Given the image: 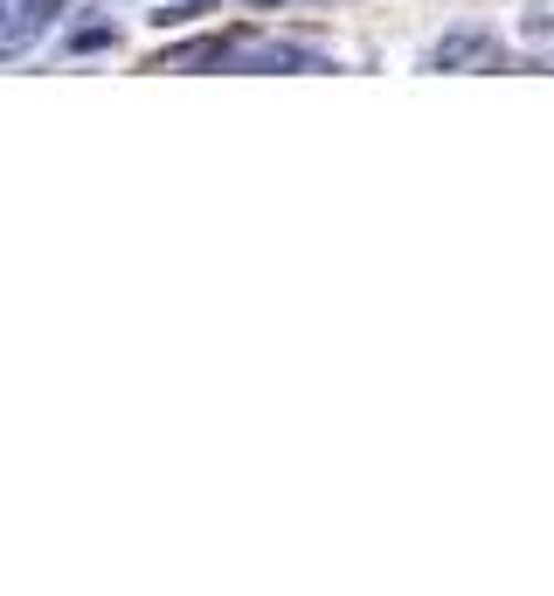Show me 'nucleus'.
Returning <instances> with one entry per match:
<instances>
[{
    "mask_svg": "<svg viewBox=\"0 0 554 596\" xmlns=\"http://www.w3.org/2000/svg\"><path fill=\"white\" fill-rule=\"evenodd\" d=\"M430 70H499V35L492 29H451V35H437L430 49Z\"/></svg>",
    "mask_w": 554,
    "mask_h": 596,
    "instance_id": "obj_1",
    "label": "nucleus"
},
{
    "mask_svg": "<svg viewBox=\"0 0 554 596\" xmlns=\"http://www.w3.org/2000/svg\"><path fill=\"white\" fill-rule=\"evenodd\" d=\"M229 63H250V70H326V56H312L299 42H257V49H236Z\"/></svg>",
    "mask_w": 554,
    "mask_h": 596,
    "instance_id": "obj_2",
    "label": "nucleus"
},
{
    "mask_svg": "<svg viewBox=\"0 0 554 596\" xmlns=\"http://www.w3.org/2000/svg\"><path fill=\"white\" fill-rule=\"evenodd\" d=\"M14 14H21V21H8V29H0V49H21V42H35L42 29H56L63 0H14Z\"/></svg>",
    "mask_w": 554,
    "mask_h": 596,
    "instance_id": "obj_3",
    "label": "nucleus"
},
{
    "mask_svg": "<svg viewBox=\"0 0 554 596\" xmlns=\"http://www.w3.org/2000/svg\"><path fill=\"white\" fill-rule=\"evenodd\" d=\"M118 29L112 21H84V29H70V56H91V49H112Z\"/></svg>",
    "mask_w": 554,
    "mask_h": 596,
    "instance_id": "obj_4",
    "label": "nucleus"
},
{
    "mask_svg": "<svg viewBox=\"0 0 554 596\" xmlns=\"http://www.w3.org/2000/svg\"><path fill=\"white\" fill-rule=\"evenodd\" d=\"M208 14V0H174V8H160L153 21H160V29H188V21H201Z\"/></svg>",
    "mask_w": 554,
    "mask_h": 596,
    "instance_id": "obj_5",
    "label": "nucleus"
},
{
    "mask_svg": "<svg viewBox=\"0 0 554 596\" xmlns=\"http://www.w3.org/2000/svg\"><path fill=\"white\" fill-rule=\"evenodd\" d=\"M0 29H8V0H0Z\"/></svg>",
    "mask_w": 554,
    "mask_h": 596,
    "instance_id": "obj_6",
    "label": "nucleus"
}]
</instances>
